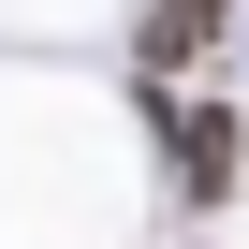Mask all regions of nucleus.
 Returning a JSON list of instances; mask_svg holds the SVG:
<instances>
[{
  "label": "nucleus",
  "instance_id": "1",
  "mask_svg": "<svg viewBox=\"0 0 249 249\" xmlns=\"http://www.w3.org/2000/svg\"><path fill=\"white\" fill-rule=\"evenodd\" d=\"M234 191H249V103L176 88L161 103V205H234Z\"/></svg>",
  "mask_w": 249,
  "mask_h": 249
},
{
  "label": "nucleus",
  "instance_id": "2",
  "mask_svg": "<svg viewBox=\"0 0 249 249\" xmlns=\"http://www.w3.org/2000/svg\"><path fill=\"white\" fill-rule=\"evenodd\" d=\"M220 15H234V0H147V15H132V73H147V103H176V88L205 73Z\"/></svg>",
  "mask_w": 249,
  "mask_h": 249
}]
</instances>
